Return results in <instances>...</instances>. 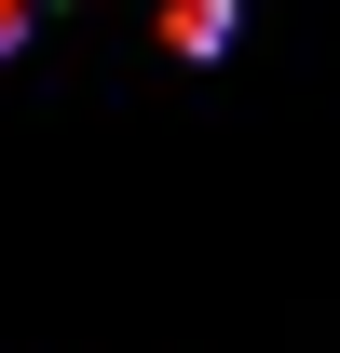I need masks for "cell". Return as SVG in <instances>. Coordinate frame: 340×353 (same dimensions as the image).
I'll use <instances>...</instances> for the list:
<instances>
[{
  "mask_svg": "<svg viewBox=\"0 0 340 353\" xmlns=\"http://www.w3.org/2000/svg\"><path fill=\"white\" fill-rule=\"evenodd\" d=\"M232 41V0H164V54H218Z\"/></svg>",
  "mask_w": 340,
  "mask_h": 353,
  "instance_id": "1",
  "label": "cell"
}]
</instances>
